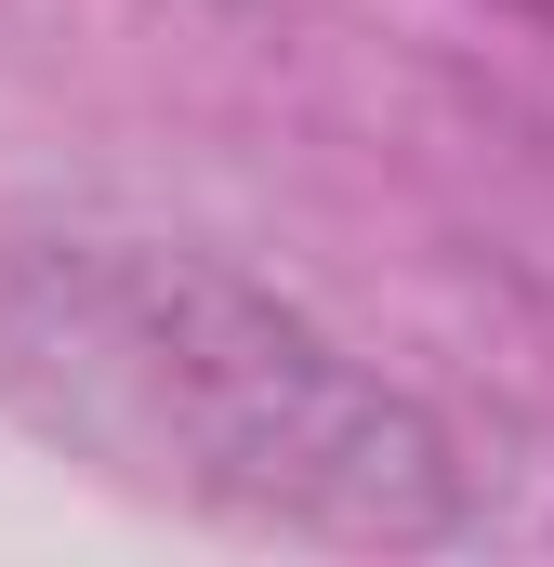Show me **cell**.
I'll return each mask as SVG.
<instances>
[{
    "label": "cell",
    "mask_w": 554,
    "mask_h": 567,
    "mask_svg": "<svg viewBox=\"0 0 554 567\" xmlns=\"http://www.w3.org/2000/svg\"><path fill=\"white\" fill-rule=\"evenodd\" d=\"M0 396L53 449L225 528L383 542V555L489 528L462 435L212 251L158 238L0 251Z\"/></svg>",
    "instance_id": "cell-1"
}]
</instances>
